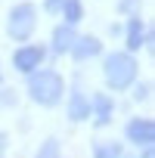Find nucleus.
I'll use <instances>...</instances> for the list:
<instances>
[{"instance_id":"obj_2","label":"nucleus","mask_w":155,"mask_h":158,"mask_svg":"<svg viewBox=\"0 0 155 158\" xmlns=\"http://www.w3.org/2000/svg\"><path fill=\"white\" fill-rule=\"evenodd\" d=\"M103 71H106V84L112 87V90H127L133 81H136V59L130 56V53H112L109 59H106V65H103Z\"/></svg>"},{"instance_id":"obj_3","label":"nucleus","mask_w":155,"mask_h":158,"mask_svg":"<svg viewBox=\"0 0 155 158\" xmlns=\"http://www.w3.org/2000/svg\"><path fill=\"white\" fill-rule=\"evenodd\" d=\"M34 22H37V13H34V6L31 3H16L13 10H10V28H6V34L13 37V40H28L31 34H34Z\"/></svg>"},{"instance_id":"obj_6","label":"nucleus","mask_w":155,"mask_h":158,"mask_svg":"<svg viewBox=\"0 0 155 158\" xmlns=\"http://www.w3.org/2000/svg\"><path fill=\"white\" fill-rule=\"evenodd\" d=\"M78 62H84V59H93V56H99L103 53V40L99 37H74V44H71V50H68Z\"/></svg>"},{"instance_id":"obj_1","label":"nucleus","mask_w":155,"mask_h":158,"mask_svg":"<svg viewBox=\"0 0 155 158\" xmlns=\"http://www.w3.org/2000/svg\"><path fill=\"white\" fill-rule=\"evenodd\" d=\"M28 93L37 106L44 109H53L62 102V93H65V81L59 71H31V81H28Z\"/></svg>"},{"instance_id":"obj_10","label":"nucleus","mask_w":155,"mask_h":158,"mask_svg":"<svg viewBox=\"0 0 155 158\" xmlns=\"http://www.w3.org/2000/svg\"><path fill=\"white\" fill-rule=\"evenodd\" d=\"M146 44V25L140 22V19H133L130 25H127V47L130 50H140Z\"/></svg>"},{"instance_id":"obj_20","label":"nucleus","mask_w":155,"mask_h":158,"mask_svg":"<svg viewBox=\"0 0 155 158\" xmlns=\"http://www.w3.org/2000/svg\"><path fill=\"white\" fill-rule=\"evenodd\" d=\"M0 81H3V77H0Z\"/></svg>"},{"instance_id":"obj_9","label":"nucleus","mask_w":155,"mask_h":158,"mask_svg":"<svg viewBox=\"0 0 155 158\" xmlns=\"http://www.w3.org/2000/svg\"><path fill=\"white\" fill-rule=\"evenodd\" d=\"M90 112H96V124H99V127H103V124H109L112 99H109L106 93H96V96H93V102H90Z\"/></svg>"},{"instance_id":"obj_14","label":"nucleus","mask_w":155,"mask_h":158,"mask_svg":"<svg viewBox=\"0 0 155 158\" xmlns=\"http://www.w3.org/2000/svg\"><path fill=\"white\" fill-rule=\"evenodd\" d=\"M59 3L62 0H47V13H59Z\"/></svg>"},{"instance_id":"obj_7","label":"nucleus","mask_w":155,"mask_h":158,"mask_svg":"<svg viewBox=\"0 0 155 158\" xmlns=\"http://www.w3.org/2000/svg\"><path fill=\"white\" fill-rule=\"evenodd\" d=\"M68 118L71 121H87L90 118V99L84 96V93H71V99H68Z\"/></svg>"},{"instance_id":"obj_17","label":"nucleus","mask_w":155,"mask_h":158,"mask_svg":"<svg viewBox=\"0 0 155 158\" xmlns=\"http://www.w3.org/2000/svg\"><path fill=\"white\" fill-rule=\"evenodd\" d=\"M140 158H155V152H152V146H143V155Z\"/></svg>"},{"instance_id":"obj_12","label":"nucleus","mask_w":155,"mask_h":158,"mask_svg":"<svg viewBox=\"0 0 155 158\" xmlns=\"http://www.w3.org/2000/svg\"><path fill=\"white\" fill-rule=\"evenodd\" d=\"M93 158H121V146L118 143H99Z\"/></svg>"},{"instance_id":"obj_19","label":"nucleus","mask_w":155,"mask_h":158,"mask_svg":"<svg viewBox=\"0 0 155 158\" xmlns=\"http://www.w3.org/2000/svg\"><path fill=\"white\" fill-rule=\"evenodd\" d=\"M3 152H6V136L0 133V158H3Z\"/></svg>"},{"instance_id":"obj_11","label":"nucleus","mask_w":155,"mask_h":158,"mask_svg":"<svg viewBox=\"0 0 155 158\" xmlns=\"http://www.w3.org/2000/svg\"><path fill=\"white\" fill-rule=\"evenodd\" d=\"M59 10L65 13V25H74V22H81L84 16V6H81V0H62Z\"/></svg>"},{"instance_id":"obj_4","label":"nucleus","mask_w":155,"mask_h":158,"mask_svg":"<svg viewBox=\"0 0 155 158\" xmlns=\"http://www.w3.org/2000/svg\"><path fill=\"white\" fill-rule=\"evenodd\" d=\"M40 62H44V50H40V47H22V50L13 53V65H16V71H22V74L37 71Z\"/></svg>"},{"instance_id":"obj_13","label":"nucleus","mask_w":155,"mask_h":158,"mask_svg":"<svg viewBox=\"0 0 155 158\" xmlns=\"http://www.w3.org/2000/svg\"><path fill=\"white\" fill-rule=\"evenodd\" d=\"M37 158H59V139H47L40 149H37Z\"/></svg>"},{"instance_id":"obj_16","label":"nucleus","mask_w":155,"mask_h":158,"mask_svg":"<svg viewBox=\"0 0 155 158\" xmlns=\"http://www.w3.org/2000/svg\"><path fill=\"white\" fill-rule=\"evenodd\" d=\"M146 96H149V87H146V84H143V87H136V99H146Z\"/></svg>"},{"instance_id":"obj_8","label":"nucleus","mask_w":155,"mask_h":158,"mask_svg":"<svg viewBox=\"0 0 155 158\" xmlns=\"http://www.w3.org/2000/svg\"><path fill=\"white\" fill-rule=\"evenodd\" d=\"M74 44V28L71 25H59L53 31V53H68Z\"/></svg>"},{"instance_id":"obj_5","label":"nucleus","mask_w":155,"mask_h":158,"mask_svg":"<svg viewBox=\"0 0 155 158\" xmlns=\"http://www.w3.org/2000/svg\"><path fill=\"white\" fill-rule=\"evenodd\" d=\"M127 139L136 143V146H152V139H155V124H152L149 118H133V121L127 124Z\"/></svg>"},{"instance_id":"obj_15","label":"nucleus","mask_w":155,"mask_h":158,"mask_svg":"<svg viewBox=\"0 0 155 158\" xmlns=\"http://www.w3.org/2000/svg\"><path fill=\"white\" fill-rule=\"evenodd\" d=\"M0 99H3V106H13V102H16V93H10V90H6V93L0 96Z\"/></svg>"},{"instance_id":"obj_18","label":"nucleus","mask_w":155,"mask_h":158,"mask_svg":"<svg viewBox=\"0 0 155 158\" xmlns=\"http://www.w3.org/2000/svg\"><path fill=\"white\" fill-rule=\"evenodd\" d=\"M133 3H136V0H124V3H121V10H124V13H130V10H133Z\"/></svg>"}]
</instances>
